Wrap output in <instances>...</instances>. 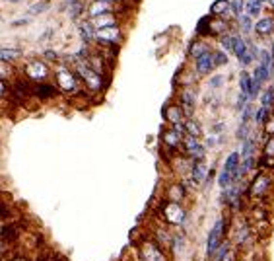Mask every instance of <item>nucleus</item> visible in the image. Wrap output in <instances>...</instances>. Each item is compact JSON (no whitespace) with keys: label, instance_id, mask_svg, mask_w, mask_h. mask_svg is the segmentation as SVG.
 I'll use <instances>...</instances> for the list:
<instances>
[{"label":"nucleus","instance_id":"obj_1","mask_svg":"<svg viewBox=\"0 0 274 261\" xmlns=\"http://www.w3.org/2000/svg\"><path fill=\"white\" fill-rule=\"evenodd\" d=\"M274 189V175L273 172H267V170H259L255 174V177L251 179L249 183V189H247V195L251 199H265L271 195V191Z\"/></svg>","mask_w":274,"mask_h":261},{"label":"nucleus","instance_id":"obj_2","mask_svg":"<svg viewBox=\"0 0 274 261\" xmlns=\"http://www.w3.org/2000/svg\"><path fill=\"white\" fill-rule=\"evenodd\" d=\"M55 80H57V88L64 94H76L80 90V78L76 76V72L70 66H60L55 72Z\"/></svg>","mask_w":274,"mask_h":261},{"label":"nucleus","instance_id":"obj_3","mask_svg":"<svg viewBox=\"0 0 274 261\" xmlns=\"http://www.w3.org/2000/svg\"><path fill=\"white\" fill-rule=\"evenodd\" d=\"M123 39H125V33L119 23L96 29V43L99 47H117L119 43H123Z\"/></svg>","mask_w":274,"mask_h":261},{"label":"nucleus","instance_id":"obj_4","mask_svg":"<svg viewBox=\"0 0 274 261\" xmlns=\"http://www.w3.org/2000/svg\"><path fill=\"white\" fill-rule=\"evenodd\" d=\"M23 74L27 80H31L33 84H39V82H47L49 76H51V68L47 66L45 61H39V59H31L25 63L23 66Z\"/></svg>","mask_w":274,"mask_h":261},{"label":"nucleus","instance_id":"obj_5","mask_svg":"<svg viewBox=\"0 0 274 261\" xmlns=\"http://www.w3.org/2000/svg\"><path fill=\"white\" fill-rule=\"evenodd\" d=\"M161 218H163L167 224H171V226H179V224L185 222L187 211H185V207H183L181 203H177V201H167V199H165V203L161 205Z\"/></svg>","mask_w":274,"mask_h":261},{"label":"nucleus","instance_id":"obj_6","mask_svg":"<svg viewBox=\"0 0 274 261\" xmlns=\"http://www.w3.org/2000/svg\"><path fill=\"white\" fill-rule=\"evenodd\" d=\"M138 260L157 261L163 260V248L156 240H144L138 244Z\"/></svg>","mask_w":274,"mask_h":261},{"label":"nucleus","instance_id":"obj_7","mask_svg":"<svg viewBox=\"0 0 274 261\" xmlns=\"http://www.w3.org/2000/svg\"><path fill=\"white\" fill-rule=\"evenodd\" d=\"M181 148H183L185 156L191 158L193 162H196V160H204V156H206V148L200 144V140L195 138V136H189V134L183 136V144H181Z\"/></svg>","mask_w":274,"mask_h":261},{"label":"nucleus","instance_id":"obj_8","mask_svg":"<svg viewBox=\"0 0 274 261\" xmlns=\"http://www.w3.org/2000/svg\"><path fill=\"white\" fill-rule=\"evenodd\" d=\"M224 234H226V220H224V218H218L216 224L212 226L210 234H208V244H206V254H208V258H212V254L216 252V248L222 244Z\"/></svg>","mask_w":274,"mask_h":261},{"label":"nucleus","instance_id":"obj_9","mask_svg":"<svg viewBox=\"0 0 274 261\" xmlns=\"http://www.w3.org/2000/svg\"><path fill=\"white\" fill-rule=\"evenodd\" d=\"M179 108L183 109L185 117H193L195 108H196V92L191 86H185L179 92Z\"/></svg>","mask_w":274,"mask_h":261},{"label":"nucleus","instance_id":"obj_10","mask_svg":"<svg viewBox=\"0 0 274 261\" xmlns=\"http://www.w3.org/2000/svg\"><path fill=\"white\" fill-rule=\"evenodd\" d=\"M274 31V16H265L261 20H257L253 23V35H257L259 39H269L273 37Z\"/></svg>","mask_w":274,"mask_h":261},{"label":"nucleus","instance_id":"obj_11","mask_svg":"<svg viewBox=\"0 0 274 261\" xmlns=\"http://www.w3.org/2000/svg\"><path fill=\"white\" fill-rule=\"evenodd\" d=\"M161 115H163V119H165L169 125H179V123L185 121V113H183V109L179 108V104L167 102V104L163 106V109H161Z\"/></svg>","mask_w":274,"mask_h":261},{"label":"nucleus","instance_id":"obj_12","mask_svg":"<svg viewBox=\"0 0 274 261\" xmlns=\"http://www.w3.org/2000/svg\"><path fill=\"white\" fill-rule=\"evenodd\" d=\"M214 68H216V65H214L212 51H208V53H204V55H200V57L195 59V70H196V74H200V76H208Z\"/></svg>","mask_w":274,"mask_h":261},{"label":"nucleus","instance_id":"obj_13","mask_svg":"<svg viewBox=\"0 0 274 261\" xmlns=\"http://www.w3.org/2000/svg\"><path fill=\"white\" fill-rule=\"evenodd\" d=\"M189 175H191V181L195 185H200L208 179V170H206V164L204 160H196L191 164V170H189Z\"/></svg>","mask_w":274,"mask_h":261},{"label":"nucleus","instance_id":"obj_14","mask_svg":"<svg viewBox=\"0 0 274 261\" xmlns=\"http://www.w3.org/2000/svg\"><path fill=\"white\" fill-rule=\"evenodd\" d=\"M161 142H163V146H167L169 150L177 152V150L181 148V144H183V134H179L177 130H173V129H163L161 130Z\"/></svg>","mask_w":274,"mask_h":261},{"label":"nucleus","instance_id":"obj_15","mask_svg":"<svg viewBox=\"0 0 274 261\" xmlns=\"http://www.w3.org/2000/svg\"><path fill=\"white\" fill-rule=\"evenodd\" d=\"M187 197V189L181 181H173L165 187V199L167 201H177V203H183V199Z\"/></svg>","mask_w":274,"mask_h":261},{"label":"nucleus","instance_id":"obj_16","mask_svg":"<svg viewBox=\"0 0 274 261\" xmlns=\"http://www.w3.org/2000/svg\"><path fill=\"white\" fill-rule=\"evenodd\" d=\"M113 10H115V6L111 2H107V0H92V4L88 6V16L92 20V18L101 16V14H109Z\"/></svg>","mask_w":274,"mask_h":261},{"label":"nucleus","instance_id":"obj_17","mask_svg":"<svg viewBox=\"0 0 274 261\" xmlns=\"http://www.w3.org/2000/svg\"><path fill=\"white\" fill-rule=\"evenodd\" d=\"M208 51H212V45L206 41V37H196L189 45V57H193V59H196V57H200Z\"/></svg>","mask_w":274,"mask_h":261},{"label":"nucleus","instance_id":"obj_18","mask_svg":"<svg viewBox=\"0 0 274 261\" xmlns=\"http://www.w3.org/2000/svg\"><path fill=\"white\" fill-rule=\"evenodd\" d=\"M232 25H230V20L226 18H220V16H210V35H222L226 31H230Z\"/></svg>","mask_w":274,"mask_h":261},{"label":"nucleus","instance_id":"obj_19","mask_svg":"<svg viewBox=\"0 0 274 261\" xmlns=\"http://www.w3.org/2000/svg\"><path fill=\"white\" fill-rule=\"evenodd\" d=\"M235 22H237V29H239V33L243 35V37H249V35H253V18L251 16H247V14H239L237 18H235Z\"/></svg>","mask_w":274,"mask_h":261},{"label":"nucleus","instance_id":"obj_20","mask_svg":"<svg viewBox=\"0 0 274 261\" xmlns=\"http://www.w3.org/2000/svg\"><path fill=\"white\" fill-rule=\"evenodd\" d=\"M210 16H220V18L232 20V16H230V0H214L210 4Z\"/></svg>","mask_w":274,"mask_h":261},{"label":"nucleus","instance_id":"obj_21","mask_svg":"<svg viewBox=\"0 0 274 261\" xmlns=\"http://www.w3.org/2000/svg\"><path fill=\"white\" fill-rule=\"evenodd\" d=\"M31 92L41 98V100H47V98H53L57 94V88L53 84H47V82H39V84H33L31 86Z\"/></svg>","mask_w":274,"mask_h":261},{"label":"nucleus","instance_id":"obj_22","mask_svg":"<svg viewBox=\"0 0 274 261\" xmlns=\"http://www.w3.org/2000/svg\"><path fill=\"white\" fill-rule=\"evenodd\" d=\"M251 156H257V138H255L253 132H249L243 138V146H241V160L251 158Z\"/></svg>","mask_w":274,"mask_h":261},{"label":"nucleus","instance_id":"obj_23","mask_svg":"<svg viewBox=\"0 0 274 261\" xmlns=\"http://www.w3.org/2000/svg\"><path fill=\"white\" fill-rule=\"evenodd\" d=\"M80 37H82V41L86 45H94L96 43V27L92 25L90 20H86V22L80 23Z\"/></svg>","mask_w":274,"mask_h":261},{"label":"nucleus","instance_id":"obj_24","mask_svg":"<svg viewBox=\"0 0 274 261\" xmlns=\"http://www.w3.org/2000/svg\"><path fill=\"white\" fill-rule=\"evenodd\" d=\"M90 22H92V25H94L96 29H99V27L115 25V23H117L119 20H117V16H115L113 12H109V14H101V16H98V18H92Z\"/></svg>","mask_w":274,"mask_h":261},{"label":"nucleus","instance_id":"obj_25","mask_svg":"<svg viewBox=\"0 0 274 261\" xmlns=\"http://www.w3.org/2000/svg\"><path fill=\"white\" fill-rule=\"evenodd\" d=\"M183 127H185V134H189V136H195V138H200V136H202V127H200V123H198L196 119H193V117H185Z\"/></svg>","mask_w":274,"mask_h":261},{"label":"nucleus","instance_id":"obj_26","mask_svg":"<svg viewBox=\"0 0 274 261\" xmlns=\"http://www.w3.org/2000/svg\"><path fill=\"white\" fill-rule=\"evenodd\" d=\"M243 8H245V14L251 16V18L255 20V18H259V16L263 14V10H265V2H263V0H247Z\"/></svg>","mask_w":274,"mask_h":261},{"label":"nucleus","instance_id":"obj_27","mask_svg":"<svg viewBox=\"0 0 274 261\" xmlns=\"http://www.w3.org/2000/svg\"><path fill=\"white\" fill-rule=\"evenodd\" d=\"M23 57V51L21 49H16V47H6V49H0V61H6V63H16L18 59Z\"/></svg>","mask_w":274,"mask_h":261},{"label":"nucleus","instance_id":"obj_28","mask_svg":"<svg viewBox=\"0 0 274 261\" xmlns=\"http://www.w3.org/2000/svg\"><path fill=\"white\" fill-rule=\"evenodd\" d=\"M66 14H68V18H70L72 22H76V20L84 14V2H80V0H70Z\"/></svg>","mask_w":274,"mask_h":261},{"label":"nucleus","instance_id":"obj_29","mask_svg":"<svg viewBox=\"0 0 274 261\" xmlns=\"http://www.w3.org/2000/svg\"><path fill=\"white\" fill-rule=\"evenodd\" d=\"M259 96H261V106L273 111V109H274V86L265 88V90H263Z\"/></svg>","mask_w":274,"mask_h":261},{"label":"nucleus","instance_id":"obj_30","mask_svg":"<svg viewBox=\"0 0 274 261\" xmlns=\"http://www.w3.org/2000/svg\"><path fill=\"white\" fill-rule=\"evenodd\" d=\"M195 33H196V37H210V14L198 20Z\"/></svg>","mask_w":274,"mask_h":261},{"label":"nucleus","instance_id":"obj_31","mask_svg":"<svg viewBox=\"0 0 274 261\" xmlns=\"http://www.w3.org/2000/svg\"><path fill=\"white\" fill-rule=\"evenodd\" d=\"M251 76H253V78H257L263 86H265V84H269V82L273 80V76L269 74V70H267L265 66H261L259 63H257V66H255V70H253V74H251Z\"/></svg>","mask_w":274,"mask_h":261},{"label":"nucleus","instance_id":"obj_32","mask_svg":"<svg viewBox=\"0 0 274 261\" xmlns=\"http://www.w3.org/2000/svg\"><path fill=\"white\" fill-rule=\"evenodd\" d=\"M269 113H271V109H267V108H255L253 109V117H251V121L255 123V125H263L265 121H267V117H269Z\"/></svg>","mask_w":274,"mask_h":261},{"label":"nucleus","instance_id":"obj_33","mask_svg":"<svg viewBox=\"0 0 274 261\" xmlns=\"http://www.w3.org/2000/svg\"><path fill=\"white\" fill-rule=\"evenodd\" d=\"M239 162H241V156H239V152H232V154L226 158L224 170H226V172H230V174H234V172H235V168L239 166Z\"/></svg>","mask_w":274,"mask_h":261},{"label":"nucleus","instance_id":"obj_34","mask_svg":"<svg viewBox=\"0 0 274 261\" xmlns=\"http://www.w3.org/2000/svg\"><path fill=\"white\" fill-rule=\"evenodd\" d=\"M228 252H230V242H224L222 240V244L216 248V252L212 254V258L210 260L214 261H226V256H228Z\"/></svg>","mask_w":274,"mask_h":261},{"label":"nucleus","instance_id":"obj_35","mask_svg":"<svg viewBox=\"0 0 274 261\" xmlns=\"http://www.w3.org/2000/svg\"><path fill=\"white\" fill-rule=\"evenodd\" d=\"M49 6H51V0H37V2H33L29 6V16H37V14L45 12Z\"/></svg>","mask_w":274,"mask_h":261},{"label":"nucleus","instance_id":"obj_36","mask_svg":"<svg viewBox=\"0 0 274 261\" xmlns=\"http://www.w3.org/2000/svg\"><path fill=\"white\" fill-rule=\"evenodd\" d=\"M232 37H234V33H222V35H218V43H220V49L222 51H226V53H232Z\"/></svg>","mask_w":274,"mask_h":261},{"label":"nucleus","instance_id":"obj_37","mask_svg":"<svg viewBox=\"0 0 274 261\" xmlns=\"http://www.w3.org/2000/svg\"><path fill=\"white\" fill-rule=\"evenodd\" d=\"M249 84H251V74L243 68V70L239 72V92L247 94V92H249ZM247 98H249V96H247Z\"/></svg>","mask_w":274,"mask_h":261},{"label":"nucleus","instance_id":"obj_38","mask_svg":"<svg viewBox=\"0 0 274 261\" xmlns=\"http://www.w3.org/2000/svg\"><path fill=\"white\" fill-rule=\"evenodd\" d=\"M212 57H214V65H216V66H224V65H228V63H230L228 53H226V51H222V49H218V51H214V49H212Z\"/></svg>","mask_w":274,"mask_h":261},{"label":"nucleus","instance_id":"obj_39","mask_svg":"<svg viewBox=\"0 0 274 261\" xmlns=\"http://www.w3.org/2000/svg\"><path fill=\"white\" fill-rule=\"evenodd\" d=\"M243 6H245L243 0H230V16L235 20V18L243 12Z\"/></svg>","mask_w":274,"mask_h":261},{"label":"nucleus","instance_id":"obj_40","mask_svg":"<svg viewBox=\"0 0 274 261\" xmlns=\"http://www.w3.org/2000/svg\"><path fill=\"white\" fill-rule=\"evenodd\" d=\"M237 61H239V66H241V68H247V66H251V65H253L257 59H255V57H253V53L247 49V51H245L241 57H237Z\"/></svg>","mask_w":274,"mask_h":261},{"label":"nucleus","instance_id":"obj_41","mask_svg":"<svg viewBox=\"0 0 274 261\" xmlns=\"http://www.w3.org/2000/svg\"><path fill=\"white\" fill-rule=\"evenodd\" d=\"M261 127H263V130H265V136H274V109L269 113L267 121H265Z\"/></svg>","mask_w":274,"mask_h":261},{"label":"nucleus","instance_id":"obj_42","mask_svg":"<svg viewBox=\"0 0 274 261\" xmlns=\"http://www.w3.org/2000/svg\"><path fill=\"white\" fill-rule=\"evenodd\" d=\"M232 183H234L232 174H230V172H226V170H222V172H220V175H218V185H220L222 189H226V187H230Z\"/></svg>","mask_w":274,"mask_h":261},{"label":"nucleus","instance_id":"obj_43","mask_svg":"<svg viewBox=\"0 0 274 261\" xmlns=\"http://www.w3.org/2000/svg\"><path fill=\"white\" fill-rule=\"evenodd\" d=\"M14 74V68H12V63H6V61H0V78L6 80Z\"/></svg>","mask_w":274,"mask_h":261},{"label":"nucleus","instance_id":"obj_44","mask_svg":"<svg viewBox=\"0 0 274 261\" xmlns=\"http://www.w3.org/2000/svg\"><path fill=\"white\" fill-rule=\"evenodd\" d=\"M263 154L274 158V136H267V138H265V144H263Z\"/></svg>","mask_w":274,"mask_h":261},{"label":"nucleus","instance_id":"obj_45","mask_svg":"<svg viewBox=\"0 0 274 261\" xmlns=\"http://www.w3.org/2000/svg\"><path fill=\"white\" fill-rule=\"evenodd\" d=\"M253 109H255V106H253V104H247V106L241 109V123H251Z\"/></svg>","mask_w":274,"mask_h":261},{"label":"nucleus","instance_id":"obj_46","mask_svg":"<svg viewBox=\"0 0 274 261\" xmlns=\"http://www.w3.org/2000/svg\"><path fill=\"white\" fill-rule=\"evenodd\" d=\"M224 82H226V78H224L222 74H216V76L210 78V88H220Z\"/></svg>","mask_w":274,"mask_h":261},{"label":"nucleus","instance_id":"obj_47","mask_svg":"<svg viewBox=\"0 0 274 261\" xmlns=\"http://www.w3.org/2000/svg\"><path fill=\"white\" fill-rule=\"evenodd\" d=\"M249 132H251V130H249V123H241V125H239V129H237V138H239V140H243Z\"/></svg>","mask_w":274,"mask_h":261},{"label":"nucleus","instance_id":"obj_48","mask_svg":"<svg viewBox=\"0 0 274 261\" xmlns=\"http://www.w3.org/2000/svg\"><path fill=\"white\" fill-rule=\"evenodd\" d=\"M249 104V98H247V94H243V92H239V98H237V109L241 111L245 106Z\"/></svg>","mask_w":274,"mask_h":261},{"label":"nucleus","instance_id":"obj_49","mask_svg":"<svg viewBox=\"0 0 274 261\" xmlns=\"http://www.w3.org/2000/svg\"><path fill=\"white\" fill-rule=\"evenodd\" d=\"M8 92H10V88H8V86H6V82L0 78V98H4Z\"/></svg>","mask_w":274,"mask_h":261},{"label":"nucleus","instance_id":"obj_50","mask_svg":"<svg viewBox=\"0 0 274 261\" xmlns=\"http://www.w3.org/2000/svg\"><path fill=\"white\" fill-rule=\"evenodd\" d=\"M25 23H29V20H27V18H25V20H18V22H14L12 25L16 27V25H25Z\"/></svg>","mask_w":274,"mask_h":261},{"label":"nucleus","instance_id":"obj_51","mask_svg":"<svg viewBox=\"0 0 274 261\" xmlns=\"http://www.w3.org/2000/svg\"><path fill=\"white\" fill-rule=\"evenodd\" d=\"M45 57H47V59H59V55H57L55 51H47V53H45Z\"/></svg>","mask_w":274,"mask_h":261},{"label":"nucleus","instance_id":"obj_52","mask_svg":"<svg viewBox=\"0 0 274 261\" xmlns=\"http://www.w3.org/2000/svg\"><path fill=\"white\" fill-rule=\"evenodd\" d=\"M10 261H29V260H25L23 256H14V258H12Z\"/></svg>","mask_w":274,"mask_h":261},{"label":"nucleus","instance_id":"obj_53","mask_svg":"<svg viewBox=\"0 0 274 261\" xmlns=\"http://www.w3.org/2000/svg\"><path fill=\"white\" fill-rule=\"evenodd\" d=\"M269 53H271V57L274 59V41L271 43V47H269Z\"/></svg>","mask_w":274,"mask_h":261},{"label":"nucleus","instance_id":"obj_54","mask_svg":"<svg viewBox=\"0 0 274 261\" xmlns=\"http://www.w3.org/2000/svg\"><path fill=\"white\" fill-rule=\"evenodd\" d=\"M265 4H267V6H269V8H271V10H274V0H267V2H265Z\"/></svg>","mask_w":274,"mask_h":261},{"label":"nucleus","instance_id":"obj_55","mask_svg":"<svg viewBox=\"0 0 274 261\" xmlns=\"http://www.w3.org/2000/svg\"><path fill=\"white\" fill-rule=\"evenodd\" d=\"M2 252H4V242L0 240V256H2Z\"/></svg>","mask_w":274,"mask_h":261},{"label":"nucleus","instance_id":"obj_56","mask_svg":"<svg viewBox=\"0 0 274 261\" xmlns=\"http://www.w3.org/2000/svg\"><path fill=\"white\" fill-rule=\"evenodd\" d=\"M8 2H12V4H18V2H21V0H8Z\"/></svg>","mask_w":274,"mask_h":261},{"label":"nucleus","instance_id":"obj_57","mask_svg":"<svg viewBox=\"0 0 274 261\" xmlns=\"http://www.w3.org/2000/svg\"><path fill=\"white\" fill-rule=\"evenodd\" d=\"M107 2H111V4H117V2H121V0H107Z\"/></svg>","mask_w":274,"mask_h":261},{"label":"nucleus","instance_id":"obj_58","mask_svg":"<svg viewBox=\"0 0 274 261\" xmlns=\"http://www.w3.org/2000/svg\"><path fill=\"white\" fill-rule=\"evenodd\" d=\"M157 261H165V258H163V260H157Z\"/></svg>","mask_w":274,"mask_h":261},{"label":"nucleus","instance_id":"obj_59","mask_svg":"<svg viewBox=\"0 0 274 261\" xmlns=\"http://www.w3.org/2000/svg\"><path fill=\"white\" fill-rule=\"evenodd\" d=\"M273 41H274V31H273Z\"/></svg>","mask_w":274,"mask_h":261},{"label":"nucleus","instance_id":"obj_60","mask_svg":"<svg viewBox=\"0 0 274 261\" xmlns=\"http://www.w3.org/2000/svg\"><path fill=\"white\" fill-rule=\"evenodd\" d=\"M273 86H274V76H273Z\"/></svg>","mask_w":274,"mask_h":261},{"label":"nucleus","instance_id":"obj_61","mask_svg":"<svg viewBox=\"0 0 274 261\" xmlns=\"http://www.w3.org/2000/svg\"><path fill=\"white\" fill-rule=\"evenodd\" d=\"M137 261H142V260H137Z\"/></svg>","mask_w":274,"mask_h":261},{"label":"nucleus","instance_id":"obj_62","mask_svg":"<svg viewBox=\"0 0 274 261\" xmlns=\"http://www.w3.org/2000/svg\"><path fill=\"white\" fill-rule=\"evenodd\" d=\"M263 2H267V0H263Z\"/></svg>","mask_w":274,"mask_h":261}]
</instances>
